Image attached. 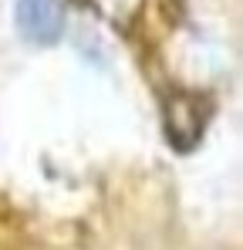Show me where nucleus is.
Returning a JSON list of instances; mask_svg holds the SVG:
<instances>
[{"label":"nucleus","instance_id":"obj_2","mask_svg":"<svg viewBox=\"0 0 243 250\" xmlns=\"http://www.w3.org/2000/svg\"><path fill=\"white\" fill-rule=\"evenodd\" d=\"M182 128H189V139L200 142V132H202L200 108H196V102H189V98H172V102L165 105V135H169V142H172L176 149H179Z\"/></svg>","mask_w":243,"mask_h":250},{"label":"nucleus","instance_id":"obj_1","mask_svg":"<svg viewBox=\"0 0 243 250\" xmlns=\"http://www.w3.org/2000/svg\"><path fill=\"white\" fill-rule=\"evenodd\" d=\"M17 31L31 44H58L64 34V3L61 0H14Z\"/></svg>","mask_w":243,"mask_h":250}]
</instances>
